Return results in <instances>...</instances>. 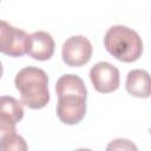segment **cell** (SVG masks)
<instances>
[{
  "label": "cell",
  "mask_w": 151,
  "mask_h": 151,
  "mask_svg": "<svg viewBox=\"0 0 151 151\" xmlns=\"http://www.w3.org/2000/svg\"><path fill=\"white\" fill-rule=\"evenodd\" d=\"M58 96L57 116L66 125L80 123L86 114L87 90L84 80L77 74H64L55 84Z\"/></svg>",
  "instance_id": "cell-1"
},
{
  "label": "cell",
  "mask_w": 151,
  "mask_h": 151,
  "mask_svg": "<svg viewBox=\"0 0 151 151\" xmlns=\"http://www.w3.org/2000/svg\"><path fill=\"white\" fill-rule=\"evenodd\" d=\"M14 85L20 93L22 104L28 109L39 110L48 104V78L44 70L34 66L24 67L17 73Z\"/></svg>",
  "instance_id": "cell-2"
},
{
  "label": "cell",
  "mask_w": 151,
  "mask_h": 151,
  "mask_svg": "<svg viewBox=\"0 0 151 151\" xmlns=\"http://www.w3.org/2000/svg\"><path fill=\"white\" fill-rule=\"evenodd\" d=\"M104 46L112 57L123 63L137 61L143 53V41L139 34L123 25H116L107 29Z\"/></svg>",
  "instance_id": "cell-3"
},
{
  "label": "cell",
  "mask_w": 151,
  "mask_h": 151,
  "mask_svg": "<svg viewBox=\"0 0 151 151\" xmlns=\"http://www.w3.org/2000/svg\"><path fill=\"white\" fill-rule=\"evenodd\" d=\"M29 34L24 29L9 25L7 21H0V52L9 57H22L27 54Z\"/></svg>",
  "instance_id": "cell-4"
},
{
  "label": "cell",
  "mask_w": 151,
  "mask_h": 151,
  "mask_svg": "<svg viewBox=\"0 0 151 151\" xmlns=\"http://www.w3.org/2000/svg\"><path fill=\"white\" fill-rule=\"evenodd\" d=\"M92 45L84 35H72L63 45V61L71 67H80L87 64L92 57Z\"/></svg>",
  "instance_id": "cell-5"
},
{
  "label": "cell",
  "mask_w": 151,
  "mask_h": 151,
  "mask_svg": "<svg viewBox=\"0 0 151 151\" xmlns=\"http://www.w3.org/2000/svg\"><path fill=\"white\" fill-rule=\"evenodd\" d=\"M90 79L99 93H111L118 90L120 84L119 70L107 61H99L90 70Z\"/></svg>",
  "instance_id": "cell-6"
},
{
  "label": "cell",
  "mask_w": 151,
  "mask_h": 151,
  "mask_svg": "<svg viewBox=\"0 0 151 151\" xmlns=\"http://www.w3.org/2000/svg\"><path fill=\"white\" fill-rule=\"evenodd\" d=\"M54 40L52 35L44 31H37L29 34L27 54L35 60L45 61L52 58L54 53Z\"/></svg>",
  "instance_id": "cell-7"
},
{
  "label": "cell",
  "mask_w": 151,
  "mask_h": 151,
  "mask_svg": "<svg viewBox=\"0 0 151 151\" xmlns=\"http://www.w3.org/2000/svg\"><path fill=\"white\" fill-rule=\"evenodd\" d=\"M126 91L136 98L151 97V76L145 70L136 68L127 73L125 81Z\"/></svg>",
  "instance_id": "cell-8"
},
{
  "label": "cell",
  "mask_w": 151,
  "mask_h": 151,
  "mask_svg": "<svg viewBox=\"0 0 151 151\" xmlns=\"http://www.w3.org/2000/svg\"><path fill=\"white\" fill-rule=\"evenodd\" d=\"M24 117V109L19 100L9 96L0 99V125L15 126Z\"/></svg>",
  "instance_id": "cell-9"
},
{
  "label": "cell",
  "mask_w": 151,
  "mask_h": 151,
  "mask_svg": "<svg viewBox=\"0 0 151 151\" xmlns=\"http://www.w3.org/2000/svg\"><path fill=\"white\" fill-rule=\"evenodd\" d=\"M0 147L7 150H27L25 139L17 133L15 126L0 125Z\"/></svg>",
  "instance_id": "cell-10"
},
{
  "label": "cell",
  "mask_w": 151,
  "mask_h": 151,
  "mask_svg": "<svg viewBox=\"0 0 151 151\" xmlns=\"http://www.w3.org/2000/svg\"><path fill=\"white\" fill-rule=\"evenodd\" d=\"M107 150H137V146L134 144H132L130 140L127 139H123V138H119V139H114L112 140L107 147Z\"/></svg>",
  "instance_id": "cell-11"
}]
</instances>
